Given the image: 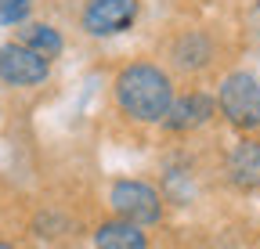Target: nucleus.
<instances>
[{
    "mask_svg": "<svg viewBox=\"0 0 260 249\" xmlns=\"http://www.w3.org/2000/svg\"><path fill=\"white\" fill-rule=\"evenodd\" d=\"M116 101L138 123H162L174 105L170 76L152 61H134L116 76Z\"/></svg>",
    "mask_w": 260,
    "mask_h": 249,
    "instance_id": "f257e3e1",
    "label": "nucleus"
},
{
    "mask_svg": "<svg viewBox=\"0 0 260 249\" xmlns=\"http://www.w3.org/2000/svg\"><path fill=\"white\" fill-rule=\"evenodd\" d=\"M217 109L220 116L239 130H256L260 127V80L253 73H232L224 76L217 90Z\"/></svg>",
    "mask_w": 260,
    "mask_h": 249,
    "instance_id": "f03ea898",
    "label": "nucleus"
},
{
    "mask_svg": "<svg viewBox=\"0 0 260 249\" xmlns=\"http://www.w3.org/2000/svg\"><path fill=\"white\" fill-rule=\"evenodd\" d=\"M109 202H112L116 217H123V221L138 224V228L159 224V217H162V199L145 181H116L109 192Z\"/></svg>",
    "mask_w": 260,
    "mask_h": 249,
    "instance_id": "7ed1b4c3",
    "label": "nucleus"
},
{
    "mask_svg": "<svg viewBox=\"0 0 260 249\" xmlns=\"http://www.w3.org/2000/svg\"><path fill=\"white\" fill-rule=\"evenodd\" d=\"M51 76V58L37 54L25 44H4L0 47V83L8 87H40Z\"/></svg>",
    "mask_w": 260,
    "mask_h": 249,
    "instance_id": "20e7f679",
    "label": "nucleus"
},
{
    "mask_svg": "<svg viewBox=\"0 0 260 249\" xmlns=\"http://www.w3.org/2000/svg\"><path fill=\"white\" fill-rule=\"evenodd\" d=\"M138 11H141V0H87L80 22L90 37H116L134 25Z\"/></svg>",
    "mask_w": 260,
    "mask_h": 249,
    "instance_id": "39448f33",
    "label": "nucleus"
},
{
    "mask_svg": "<svg viewBox=\"0 0 260 249\" xmlns=\"http://www.w3.org/2000/svg\"><path fill=\"white\" fill-rule=\"evenodd\" d=\"M213 112H217V101H213L210 94L191 90V94L174 98V105H170V112H167V119H162V123H167L170 130L184 134V130H199V127H206V123L213 119Z\"/></svg>",
    "mask_w": 260,
    "mask_h": 249,
    "instance_id": "423d86ee",
    "label": "nucleus"
},
{
    "mask_svg": "<svg viewBox=\"0 0 260 249\" xmlns=\"http://www.w3.org/2000/svg\"><path fill=\"white\" fill-rule=\"evenodd\" d=\"M228 181L235 188H260V141L246 137L228 152Z\"/></svg>",
    "mask_w": 260,
    "mask_h": 249,
    "instance_id": "0eeeda50",
    "label": "nucleus"
},
{
    "mask_svg": "<svg viewBox=\"0 0 260 249\" xmlns=\"http://www.w3.org/2000/svg\"><path fill=\"white\" fill-rule=\"evenodd\" d=\"M94 245L98 249H148V238H145V231L138 224L123 221V217H112V221L98 224Z\"/></svg>",
    "mask_w": 260,
    "mask_h": 249,
    "instance_id": "6e6552de",
    "label": "nucleus"
},
{
    "mask_svg": "<svg viewBox=\"0 0 260 249\" xmlns=\"http://www.w3.org/2000/svg\"><path fill=\"white\" fill-rule=\"evenodd\" d=\"M18 44L32 47L37 54H44V58H54V54H61V47H65L61 33H58L54 25H47V22H22Z\"/></svg>",
    "mask_w": 260,
    "mask_h": 249,
    "instance_id": "1a4fd4ad",
    "label": "nucleus"
},
{
    "mask_svg": "<svg viewBox=\"0 0 260 249\" xmlns=\"http://www.w3.org/2000/svg\"><path fill=\"white\" fill-rule=\"evenodd\" d=\"M174 54H177V61H181L184 69H203L206 61H210V44L203 37H184Z\"/></svg>",
    "mask_w": 260,
    "mask_h": 249,
    "instance_id": "9d476101",
    "label": "nucleus"
},
{
    "mask_svg": "<svg viewBox=\"0 0 260 249\" xmlns=\"http://www.w3.org/2000/svg\"><path fill=\"white\" fill-rule=\"evenodd\" d=\"M32 11V0H0V25H22Z\"/></svg>",
    "mask_w": 260,
    "mask_h": 249,
    "instance_id": "9b49d317",
    "label": "nucleus"
},
{
    "mask_svg": "<svg viewBox=\"0 0 260 249\" xmlns=\"http://www.w3.org/2000/svg\"><path fill=\"white\" fill-rule=\"evenodd\" d=\"M0 249H15V245H11V242H4V238H0Z\"/></svg>",
    "mask_w": 260,
    "mask_h": 249,
    "instance_id": "f8f14e48",
    "label": "nucleus"
}]
</instances>
